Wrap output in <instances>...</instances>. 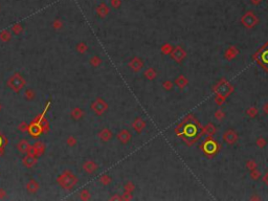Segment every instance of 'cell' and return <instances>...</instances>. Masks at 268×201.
I'll return each mask as SVG.
<instances>
[{"instance_id": "obj_1", "label": "cell", "mask_w": 268, "mask_h": 201, "mask_svg": "<svg viewBox=\"0 0 268 201\" xmlns=\"http://www.w3.org/2000/svg\"><path fill=\"white\" fill-rule=\"evenodd\" d=\"M58 182L62 185L64 189H71L74 185L76 183V178L74 176H72L70 173L65 172L64 174H62L61 176H59Z\"/></svg>"}, {"instance_id": "obj_2", "label": "cell", "mask_w": 268, "mask_h": 201, "mask_svg": "<svg viewBox=\"0 0 268 201\" xmlns=\"http://www.w3.org/2000/svg\"><path fill=\"white\" fill-rule=\"evenodd\" d=\"M7 85L8 87L12 88L14 91H19V90L21 89V88L23 87V86L25 85V81L23 80V78L21 77L19 73H17V75H13L12 78H10V80L7 81Z\"/></svg>"}, {"instance_id": "obj_3", "label": "cell", "mask_w": 268, "mask_h": 201, "mask_svg": "<svg viewBox=\"0 0 268 201\" xmlns=\"http://www.w3.org/2000/svg\"><path fill=\"white\" fill-rule=\"evenodd\" d=\"M258 59L259 62L265 67H268V47L265 48V49L261 50L258 55Z\"/></svg>"}, {"instance_id": "obj_4", "label": "cell", "mask_w": 268, "mask_h": 201, "mask_svg": "<svg viewBox=\"0 0 268 201\" xmlns=\"http://www.w3.org/2000/svg\"><path fill=\"white\" fill-rule=\"evenodd\" d=\"M26 190H27V192H28V193L36 194V193H37L38 190H39V183H38L36 180H34V179H31V180H29L28 182H27Z\"/></svg>"}, {"instance_id": "obj_5", "label": "cell", "mask_w": 268, "mask_h": 201, "mask_svg": "<svg viewBox=\"0 0 268 201\" xmlns=\"http://www.w3.org/2000/svg\"><path fill=\"white\" fill-rule=\"evenodd\" d=\"M29 147H31V146H29L28 141L25 140V139H21V140L19 141L18 145H17V149L20 151V153H27Z\"/></svg>"}, {"instance_id": "obj_6", "label": "cell", "mask_w": 268, "mask_h": 201, "mask_svg": "<svg viewBox=\"0 0 268 201\" xmlns=\"http://www.w3.org/2000/svg\"><path fill=\"white\" fill-rule=\"evenodd\" d=\"M34 148V151H35V156H40L44 153V150H45V147H44L43 143L41 141H38L36 143L35 145L33 146Z\"/></svg>"}, {"instance_id": "obj_7", "label": "cell", "mask_w": 268, "mask_h": 201, "mask_svg": "<svg viewBox=\"0 0 268 201\" xmlns=\"http://www.w3.org/2000/svg\"><path fill=\"white\" fill-rule=\"evenodd\" d=\"M36 158L34 155H31V154H27L26 157L23 159V164H24L25 167H27V168H31V167H34V164H36Z\"/></svg>"}, {"instance_id": "obj_8", "label": "cell", "mask_w": 268, "mask_h": 201, "mask_svg": "<svg viewBox=\"0 0 268 201\" xmlns=\"http://www.w3.org/2000/svg\"><path fill=\"white\" fill-rule=\"evenodd\" d=\"M184 134L186 136H189L191 138L192 136H196L197 135V127L196 126H192V125H189V126L186 127V131H184Z\"/></svg>"}, {"instance_id": "obj_9", "label": "cell", "mask_w": 268, "mask_h": 201, "mask_svg": "<svg viewBox=\"0 0 268 201\" xmlns=\"http://www.w3.org/2000/svg\"><path fill=\"white\" fill-rule=\"evenodd\" d=\"M42 131V127H40L39 125H33V126L29 127V132L33 136H38V135L41 133Z\"/></svg>"}, {"instance_id": "obj_10", "label": "cell", "mask_w": 268, "mask_h": 201, "mask_svg": "<svg viewBox=\"0 0 268 201\" xmlns=\"http://www.w3.org/2000/svg\"><path fill=\"white\" fill-rule=\"evenodd\" d=\"M70 115H71V117L73 118V120H80L83 115V111L80 109V108H74V109L71 111V113H70Z\"/></svg>"}, {"instance_id": "obj_11", "label": "cell", "mask_w": 268, "mask_h": 201, "mask_svg": "<svg viewBox=\"0 0 268 201\" xmlns=\"http://www.w3.org/2000/svg\"><path fill=\"white\" fill-rule=\"evenodd\" d=\"M83 168H84V170L86 171V172H88V173H92L93 171L95 170V166H94V164H93L92 161L85 162L84 166H83Z\"/></svg>"}, {"instance_id": "obj_12", "label": "cell", "mask_w": 268, "mask_h": 201, "mask_svg": "<svg viewBox=\"0 0 268 201\" xmlns=\"http://www.w3.org/2000/svg\"><path fill=\"white\" fill-rule=\"evenodd\" d=\"M24 98L26 99L27 101H31L35 98V91L33 89H26L24 93Z\"/></svg>"}, {"instance_id": "obj_13", "label": "cell", "mask_w": 268, "mask_h": 201, "mask_svg": "<svg viewBox=\"0 0 268 201\" xmlns=\"http://www.w3.org/2000/svg\"><path fill=\"white\" fill-rule=\"evenodd\" d=\"M10 38H12V35H10V34L8 33L7 31H2V33L0 34V39H1L3 42L10 41Z\"/></svg>"}, {"instance_id": "obj_14", "label": "cell", "mask_w": 268, "mask_h": 201, "mask_svg": "<svg viewBox=\"0 0 268 201\" xmlns=\"http://www.w3.org/2000/svg\"><path fill=\"white\" fill-rule=\"evenodd\" d=\"M76 50H78L80 54H83V52H85V50H86V45H85L83 42H81V43H79L78 46H76Z\"/></svg>"}, {"instance_id": "obj_15", "label": "cell", "mask_w": 268, "mask_h": 201, "mask_svg": "<svg viewBox=\"0 0 268 201\" xmlns=\"http://www.w3.org/2000/svg\"><path fill=\"white\" fill-rule=\"evenodd\" d=\"M66 143H67V146H69V147H73V146L76 143V139L74 138L73 136H69L67 138Z\"/></svg>"}, {"instance_id": "obj_16", "label": "cell", "mask_w": 268, "mask_h": 201, "mask_svg": "<svg viewBox=\"0 0 268 201\" xmlns=\"http://www.w3.org/2000/svg\"><path fill=\"white\" fill-rule=\"evenodd\" d=\"M6 196V192L3 189H0V199H3Z\"/></svg>"}, {"instance_id": "obj_17", "label": "cell", "mask_w": 268, "mask_h": 201, "mask_svg": "<svg viewBox=\"0 0 268 201\" xmlns=\"http://www.w3.org/2000/svg\"><path fill=\"white\" fill-rule=\"evenodd\" d=\"M27 129V125L25 124V123H22V124L20 125V127H19V130L21 131H25Z\"/></svg>"}, {"instance_id": "obj_18", "label": "cell", "mask_w": 268, "mask_h": 201, "mask_svg": "<svg viewBox=\"0 0 268 201\" xmlns=\"http://www.w3.org/2000/svg\"><path fill=\"white\" fill-rule=\"evenodd\" d=\"M19 29H20V25H15V27H14V31H15V34H17V35H18L19 34Z\"/></svg>"}, {"instance_id": "obj_19", "label": "cell", "mask_w": 268, "mask_h": 201, "mask_svg": "<svg viewBox=\"0 0 268 201\" xmlns=\"http://www.w3.org/2000/svg\"><path fill=\"white\" fill-rule=\"evenodd\" d=\"M54 27H55V28H57V29H58V28H61V23H60V22H59V23H58V22L54 23Z\"/></svg>"}, {"instance_id": "obj_20", "label": "cell", "mask_w": 268, "mask_h": 201, "mask_svg": "<svg viewBox=\"0 0 268 201\" xmlns=\"http://www.w3.org/2000/svg\"><path fill=\"white\" fill-rule=\"evenodd\" d=\"M0 110H1V105H0Z\"/></svg>"}]
</instances>
